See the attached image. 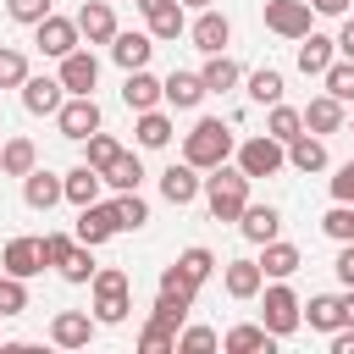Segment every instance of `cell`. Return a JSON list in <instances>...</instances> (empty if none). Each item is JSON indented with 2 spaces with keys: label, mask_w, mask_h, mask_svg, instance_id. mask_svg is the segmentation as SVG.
<instances>
[{
  "label": "cell",
  "mask_w": 354,
  "mask_h": 354,
  "mask_svg": "<svg viewBox=\"0 0 354 354\" xmlns=\"http://www.w3.org/2000/svg\"><path fill=\"white\" fill-rule=\"evenodd\" d=\"M304 266V254L293 249V243H282V238H271V243H260V271L277 282V277H293Z\"/></svg>",
  "instance_id": "f546056e"
},
{
  "label": "cell",
  "mask_w": 354,
  "mask_h": 354,
  "mask_svg": "<svg viewBox=\"0 0 354 354\" xmlns=\"http://www.w3.org/2000/svg\"><path fill=\"white\" fill-rule=\"evenodd\" d=\"M332 44H337V55H348V61H354V17H343V28H337V39H332Z\"/></svg>",
  "instance_id": "db71d44e"
},
{
  "label": "cell",
  "mask_w": 354,
  "mask_h": 354,
  "mask_svg": "<svg viewBox=\"0 0 354 354\" xmlns=\"http://www.w3.org/2000/svg\"><path fill=\"white\" fill-rule=\"evenodd\" d=\"M100 177H105V188L127 194V188H138V183H144V160H138L133 149H122V155H116V160H111V166H105Z\"/></svg>",
  "instance_id": "836d02e7"
},
{
  "label": "cell",
  "mask_w": 354,
  "mask_h": 354,
  "mask_svg": "<svg viewBox=\"0 0 354 354\" xmlns=\"http://www.w3.org/2000/svg\"><path fill=\"white\" fill-rule=\"evenodd\" d=\"M138 354H177V332H166V326H144L138 332Z\"/></svg>",
  "instance_id": "c3c4849f"
},
{
  "label": "cell",
  "mask_w": 354,
  "mask_h": 354,
  "mask_svg": "<svg viewBox=\"0 0 354 354\" xmlns=\"http://www.w3.org/2000/svg\"><path fill=\"white\" fill-rule=\"evenodd\" d=\"M100 188H105V177H100L88 160H77V166L61 177V199H66V205H94V199H100Z\"/></svg>",
  "instance_id": "d4e9b609"
},
{
  "label": "cell",
  "mask_w": 354,
  "mask_h": 354,
  "mask_svg": "<svg viewBox=\"0 0 354 354\" xmlns=\"http://www.w3.org/2000/svg\"><path fill=\"white\" fill-rule=\"evenodd\" d=\"M243 83H249V100H254V105H277V100H282V72H277V66H254Z\"/></svg>",
  "instance_id": "8d00e7d4"
},
{
  "label": "cell",
  "mask_w": 354,
  "mask_h": 354,
  "mask_svg": "<svg viewBox=\"0 0 354 354\" xmlns=\"http://www.w3.org/2000/svg\"><path fill=\"white\" fill-rule=\"evenodd\" d=\"M61 100H66L61 77H33V72L22 77V111H28V116H55Z\"/></svg>",
  "instance_id": "9a60e30c"
},
{
  "label": "cell",
  "mask_w": 354,
  "mask_h": 354,
  "mask_svg": "<svg viewBox=\"0 0 354 354\" xmlns=\"http://www.w3.org/2000/svg\"><path fill=\"white\" fill-rule=\"evenodd\" d=\"M72 243H77L72 232H44V238H39V249H44V266L55 271V266H61V260L72 254Z\"/></svg>",
  "instance_id": "681fc988"
},
{
  "label": "cell",
  "mask_w": 354,
  "mask_h": 354,
  "mask_svg": "<svg viewBox=\"0 0 354 354\" xmlns=\"http://www.w3.org/2000/svg\"><path fill=\"white\" fill-rule=\"evenodd\" d=\"M199 100H205V83H199V72H166L160 77V105H171V111H199Z\"/></svg>",
  "instance_id": "5bb4252c"
},
{
  "label": "cell",
  "mask_w": 354,
  "mask_h": 354,
  "mask_svg": "<svg viewBox=\"0 0 354 354\" xmlns=\"http://www.w3.org/2000/svg\"><path fill=\"white\" fill-rule=\"evenodd\" d=\"M122 227H116V210H111V199H94V205H77V221H72V238L77 243H88V249H100V243H111Z\"/></svg>",
  "instance_id": "8992f818"
},
{
  "label": "cell",
  "mask_w": 354,
  "mask_h": 354,
  "mask_svg": "<svg viewBox=\"0 0 354 354\" xmlns=\"http://www.w3.org/2000/svg\"><path fill=\"white\" fill-rule=\"evenodd\" d=\"M177 266H183V271H188V277H194V282H199V288H205V282H210V277H216V254H210V249H205V243H188V249H183V254H177Z\"/></svg>",
  "instance_id": "b9f144b4"
},
{
  "label": "cell",
  "mask_w": 354,
  "mask_h": 354,
  "mask_svg": "<svg viewBox=\"0 0 354 354\" xmlns=\"http://www.w3.org/2000/svg\"><path fill=\"white\" fill-rule=\"evenodd\" d=\"M321 83H326V94H332V100L354 105V61H348V55H337V61L321 72Z\"/></svg>",
  "instance_id": "74e56055"
},
{
  "label": "cell",
  "mask_w": 354,
  "mask_h": 354,
  "mask_svg": "<svg viewBox=\"0 0 354 354\" xmlns=\"http://www.w3.org/2000/svg\"><path fill=\"white\" fill-rule=\"evenodd\" d=\"M199 194H205V205H210L216 221H238L243 205H249V177L232 160H221V166H210V177L199 183Z\"/></svg>",
  "instance_id": "3957f363"
},
{
  "label": "cell",
  "mask_w": 354,
  "mask_h": 354,
  "mask_svg": "<svg viewBox=\"0 0 354 354\" xmlns=\"http://www.w3.org/2000/svg\"><path fill=\"white\" fill-rule=\"evenodd\" d=\"M332 199H337V205H354V160H343V166L332 171Z\"/></svg>",
  "instance_id": "816d5d0a"
},
{
  "label": "cell",
  "mask_w": 354,
  "mask_h": 354,
  "mask_svg": "<svg viewBox=\"0 0 354 354\" xmlns=\"http://www.w3.org/2000/svg\"><path fill=\"white\" fill-rule=\"evenodd\" d=\"M332 271H337V282H343V288H354V243H343V249H337Z\"/></svg>",
  "instance_id": "f5cc1de1"
},
{
  "label": "cell",
  "mask_w": 354,
  "mask_h": 354,
  "mask_svg": "<svg viewBox=\"0 0 354 354\" xmlns=\"http://www.w3.org/2000/svg\"><path fill=\"white\" fill-rule=\"evenodd\" d=\"M337 304H343V326H354V288H343V293H337Z\"/></svg>",
  "instance_id": "9f6ffc18"
},
{
  "label": "cell",
  "mask_w": 354,
  "mask_h": 354,
  "mask_svg": "<svg viewBox=\"0 0 354 354\" xmlns=\"http://www.w3.org/2000/svg\"><path fill=\"white\" fill-rule=\"evenodd\" d=\"M310 11H321V17H348V0H304Z\"/></svg>",
  "instance_id": "11a10c76"
},
{
  "label": "cell",
  "mask_w": 354,
  "mask_h": 354,
  "mask_svg": "<svg viewBox=\"0 0 354 354\" xmlns=\"http://www.w3.org/2000/svg\"><path fill=\"white\" fill-rule=\"evenodd\" d=\"M232 166L254 183V177H277L282 166H288V144H277L271 133H254V138H243V144H232Z\"/></svg>",
  "instance_id": "5b68a950"
},
{
  "label": "cell",
  "mask_w": 354,
  "mask_h": 354,
  "mask_svg": "<svg viewBox=\"0 0 354 354\" xmlns=\"http://www.w3.org/2000/svg\"><path fill=\"white\" fill-rule=\"evenodd\" d=\"M116 155H122V144H116V138H111V133H100V127H94V133H88V138H83V160H88V166H94V171H105V166H111V160H116Z\"/></svg>",
  "instance_id": "60d3db41"
},
{
  "label": "cell",
  "mask_w": 354,
  "mask_h": 354,
  "mask_svg": "<svg viewBox=\"0 0 354 354\" xmlns=\"http://www.w3.org/2000/svg\"><path fill=\"white\" fill-rule=\"evenodd\" d=\"M55 277H61V282H77V288H83V282L94 277V249H88V243H72V254H66V260L55 266Z\"/></svg>",
  "instance_id": "f35d334b"
},
{
  "label": "cell",
  "mask_w": 354,
  "mask_h": 354,
  "mask_svg": "<svg viewBox=\"0 0 354 354\" xmlns=\"http://www.w3.org/2000/svg\"><path fill=\"white\" fill-rule=\"evenodd\" d=\"M221 288H227V299H254V293L266 288V271H260V260H249V254L227 260V266H221Z\"/></svg>",
  "instance_id": "e0dca14e"
},
{
  "label": "cell",
  "mask_w": 354,
  "mask_h": 354,
  "mask_svg": "<svg viewBox=\"0 0 354 354\" xmlns=\"http://www.w3.org/2000/svg\"><path fill=\"white\" fill-rule=\"evenodd\" d=\"M266 28H271L277 39H304V33L315 28V11H310L304 0H266Z\"/></svg>",
  "instance_id": "9c48e42d"
},
{
  "label": "cell",
  "mask_w": 354,
  "mask_h": 354,
  "mask_svg": "<svg viewBox=\"0 0 354 354\" xmlns=\"http://www.w3.org/2000/svg\"><path fill=\"white\" fill-rule=\"evenodd\" d=\"M22 310H28V282L11 277V271H0V321H11Z\"/></svg>",
  "instance_id": "7bdbcfd3"
},
{
  "label": "cell",
  "mask_w": 354,
  "mask_h": 354,
  "mask_svg": "<svg viewBox=\"0 0 354 354\" xmlns=\"http://www.w3.org/2000/svg\"><path fill=\"white\" fill-rule=\"evenodd\" d=\"M288 166H293V171H326V138H321V133L288 138Z\"/></svg>",
  "instance_id": "83f0119b"
},
{
  "label": "cell",
  "mask_w": 354,
  "mask_h": 354,
  "mask_svg": "<svg viewBox=\"0 0 354 354\" xmlns=\"http://www.w3.org/2000/svg\"><path fill=\"white\" fill-rule=\"evenodd\" d=\"M55 127H61V138L83 144V138L100 127V105H94V94H66L61 111H55Z\"/></svg>",
  "instance_id": "ba28073f"
},
{
  "label": "cell",
  "mask_w": 354,
  "mask_h": 354,
  "mask_svg": "<svg viewBox=\"0 0 354 354\" xmlns=\"http://www.w3.org/2000/svg\"><path fill=\"white\" fill-rule=\"evenodd\" d=\"M210 348H221L210 326H177V354H210Z\"/></svg>",
  "instance_id": "bcb514c9"
},
{
  "label": "cell",
  "mask_w": 354,
  "mask_h": 354,
  "mask_svg": "<svg viewBox=\"0 0 354 354\" xmlns=\"http://www.w3.org/2000/svg\"><path fill=\"white\" fill-rule=\"evenodd\" d=\"M0 271H11V277H39L44 271V249H39V238H11L6 249H0Z\"/></svg>",
  "instance_id": "ac0fdd59"
},
{
  "label": "cell",
  "mask_w": 354,
  "mask_h": 354,
  "mask_svg": "<svg viewBox=\"0 0 354 354\" xmlns=\"http://www.w3.org/2000/svg\"><path fill=\"white\" fill-rule=\"evenodd\" d=\"M22 77H28V55L17 44H0V88H22Z\"/></svg>",
  "instance_id": "7dc6e473"
},
{
  "label": "cell",
  "mask_w": 354,
  "mask_h": 354,
  "mask_svg": "<svg viewBox=\"0 0 354 354\" xmlns=\"http://www.w3.org/2000/svg\"><path fill=\"white\" fill-rule=\"evenodd\" d=\"M293 44H299V55H293V61H299V72H304V77H321V72L337 61V44H332L326 33H315V28H310L304 39H293Z\"/></svg>",
  "instance_id": "d6986e66"
},
{
  "label": "cell",
  "mask_w": 354,
  "mask_h": 354,
  "mask_svg": "<svg viewBox=\"0 0 354 354\" xmlns=\"http://www.w3.org/2000/svg\"><path fill=\"white\" fill-rule=\"evenodd\" d=\"M6 17L33 28V22H44V17H50V0H6Z\"/></svg>",
  "instance_id": "f907efd6"
},
{
  "label": "cell",
  "mask_w": 354,
  "mask_h": 354,
  "mask_svg": "<svg viewBox=\"0 0 354 354\" xmlns=\"http://www.w3.org/2000/svg\"><path fill=\"white\" fill-rule=\"evenodd\" d=\"M321 232L337 238V243H354V205H337V199H332V210L321 216Z\"/></svg>",
  "instance_id": "f6af8a7d"
},
{
  "label": "cell",
  "mask_w": 354,
  "mask_h": 354,
  "mask_svg": "<svg viewBox=\"0 0 354 354\" xmlns=\"http://www.w3.org/2000/svg\"><path fill=\"white\" fill-rule=\"evenodd\" d=\"M188 39H194V50H205V55L227 50V44H232V22H227V11L205 6V11H199V17L188 22Z\"/></svg>",
  "instance_id": "8fae6325"
},
{
  "label": "cell",
  "mask_w": 354,
  "mask_h": 354,
  "mask_svg": "<svg viewBox=\"0 0 354 354\" xmlns=\"http://www.w3.org/2000/svg\"><path fill=\"white\" fill-rule=\"evenodd\" d=\"M232 227H238L249 243H271V238L282 232V210H277V205H243V216H238Z\"/></svg>",
  "instance_id": "44dd1931"
},
{
  "label": "cell",
  "mask_w": 354,
  "mask_h": 354,
  "mask_svg": "<svg viewBox=\"0 0 354 354\" xmlns=\"http://www.w3.org/2000/svg\"><path fill=\"white\" fill-rule=\"evenodd\" d=\"M33 166H39L33 138H6V144H0V171H6V177H28Z\"/></svg>",
  "instance_id": "e575fe53"
},
{
  "label": "cell",
  "mask_w": 354,
  "mask_h": 354,
  "mask_svg": "<svg viewBox=\"0 0 354 354\" xmlns=\"http://www.w3.org/2000/svg\"><path fill=\"white\" fill-rule=\"evenodd\" d=\"M111 210H116V227H122V232H144V227H149V199H144L138 188L116 194V199H111Z\"/></svg>",
  "instance_id": "4dcf8cb0"
},
{
  "label": "cell",
  "mask_w": 354,
  "mask_h": 354,
  "mask_svg": "<svg viewBox=\"0 0 354 354\" xmlns=\"http://www.w3.org/2000/svg\"><path fill=\"white\" fill-rule=\"evenodd\" d=\"M133 6H138L144 17H155V11H160V6H171V0H133Z\"/></svg>",
  "instance_id": "6f0895ef"
},
{
  "label": "cell",
  "mask_w": 354,
  "mask_h": 354,
  "mask_svg": "<svg viewBox=\"0 0 354 354\" xmlns=\"http://www.w3.org/2000/svg\"><path fill=\"white\" fill-rule=\"evenodd\" d=\"M205 6H216V0H183V11H205Z\"/></svg>",
  "instance_id": "680465c9"
},
{
  "label": "cell",
  "mask_w": 354,
  "mask_h": 354,
  "mask_svg": "<svg viewBox=\"0 0 354 354\" xmlns=\"http://www.w3.org/2000/svg\"><path fill=\"white\" fill-rule=\"evenodd\" d=\"M199 166H188V160H171L166 171H160V199L166 205H194L199 199Z\"/></svg>",
  "instance_id": "2e32d148"
},
{
  "label": "cell",
  "mask_w": 354,
  "mask_h": 354,
  "mask_svg": "<svg viewBox=\"0 0 354 354\" xmlns=\"http://www.w3.org/2000/svg\"><path fill=\"white\" fill-rule=\"evenodd\" d=\"M149 321H155V326H166V332H177V326L188 321V304H183V299H171V293H155Z\"/></svg>",
  "instance_id": "ee69618b"
},
{
  "label": "cell",
  "mask_w": 354,
  "mask_h": 354,
  "mask_svg": "<svg viewBox=\"0 0 354 354\" xmlns=\"http://www.w3.org/2000/svg\"><path fill=\"white\" fill-rule=\"evenodd\" d=\"M133 133H138V149H166L177 127H171V116H166V111L155 105V111H138V122H133Z\"/></svg>",
  "instance_id": "f1b7e54d"
},
{
  "label": "cell",
  "mask_w": 354,
  "mask_h": 354,
  "mask_svg": "<svg viewBox=\"0 0 354 354\" xmlns=\"http://www.w3.org/2000/svg\"><path fill=\"white\" fill-rule=\"evenodd\" d=\"M299 116H304V133H321V138H326V133H343V122H348L343 100H332V94H315Z\"/></svg>",
  "instance_id": "ffe728a7"
},
{
  "label": "cell",
  "mask_w": 354,
  "mask_h": 354,
  "mask_svg": "<svg viewBox=\"0 0 354 354\" xmlns=\"http://www.w3.org/2000/svg\"><path fill=\"white\" fill-rule=\"evenodd\" d=\"M122 100H127L133 116H138V111H155V105H160V77H155L149 66L127 72V77H122Z\"/></svg>",
  "instance_id": "cb8c5ba5"
},
{
  "label": "cell",
  "mask_w": 354,
  "mask_h": 354,
  "mask_svg": "<svg viewBox=\"0 0 354 354\" xmlns=\"http://www.w3.org/2000/svg\"><path fill=\"white\" fill-rule=\"evenodd\" d=\"M232 127L227 122H216V116H199L188 133H183V160L188 166H199V171H210V166H221V160H232Z\"/></svg>",
  "instance_id": "7a4b0ae2"
},
{
  "label": "cell",
  "mask_w": 354,
  "mask_h": 354,
  "mask_svg": "<svg viewBox=\"0 0 354 354\" xmlns=\"http://www.w3.org/2000/svg\"><path fill=\"white\" fill-rule=\"evenodd\" d=\"M72 22H77L83 44H111V39H116V11H111V0H83Z\"/></svg>",
  "instance_id": "4fadbf2b"
},
{
  "label": "cell",
  "mask_w": 354,
  "mask_h": 354,
  "mask_svg": "<svg viewBox=\"0 0 354 354\" xmlns=\"http://www.w3.org/2000/svg\"><path fill=\"white\" fill-rule=\"evenodd\" d=\"M266 133H271L277 144H288V138H299V133H304V116H299L293 105H282V100H277V105H266Z\"/></svg>",
  "instance_id": "d590c367"
},
{
  "label": "cell",
  "mask_w": 354,
  "mask_h": 354,
  "mask_svg": "<svg viewBox=\"0 0 354 354\" xmlns=\"http://www.w3.org/2000/svg\"><path fill=\"white\" fill-rule=\"evenodd\" d=\"M88 310H94V321L100 326H122L127 321V310H133V282H127V271L122 266H94V277H88Z\"/></svg>",
  "instance_id": "6da1fadb"
},
{
  "label": "cell",
  "mask_w": 354,
  "mask_h": 354,
  "mask_svg": "<svg viewBox=\"0 0 354 354\" xmlns=\"http://www.w3.org/2000/svg\"><path fill=\"white\" fill-rule=\"evenodd\" d=\"M33 44H39V55H50V61H61V55H72L77 44H83V33H77V22L72 17H44V22H33Z\"/></svg>",
  "instance_id": "52a82bcc"
},
{
  "label": "cell",
  "mask_w": 354,
  "mask_h": 354,
  "mask_svg": "<svg viewBox=\"0 0 354 354\" xmlns=\"http://www.w3.org/2000/svg\"><path fill=\"white\" fill-rule=\"evenodd\" d=\"M0 144H6V138H0Z\"/></svg>",
  "instance_id": "94428289"
},
{
  "label": "cell",
  "mask_w": 354,
  "mask_h": 354,
  "mask_svg": "<svg viewBox=\"0 0 354 354\" xmlns=\"http://www.w3.org/2000/svg\"><path fill=\"white\" fill-rule=\"evenodd\" d=\"M254 299H260V326H266L271 337H293V332L304 326V304H299V293L288 288V277H277V282L260 288Z\"/></svg>",
  "instance_id": "277c9868"
},
{
  "label": "cell",
  "mask_w": 354,
  "mask_h": 354,
  "mask_svg": "<svg viewBox=\"0 0 354 354\" xmlns=\"http://www.w3.org/2000/svg\"><path fill=\"white\" fill-rule=\"evenodd\" d=\"M94 326H100V321H94L88 310H55V315H50V343H55V348H88V343H94Z\"/></svg>",
  "instance_id": "30bf717a"
},
{
  "label": "cell",
  "mask_w": 354,
  "mask_h": 354,
  "mask_svg": "<svg viewBox=\"0 0 354 354\" xmlns=\"http://www.w3.org/2000/svg\"><path fill=\"white\" fill-rule=\"evenodd\" d=\"M277 348V337L260 326V321H243V326H232L227 337H221V354H271Z\"/></svg>",
  "instance_id": "4316f807"
},
{
  "label": "cell",
  "mask_w": 354,
  "mask_h": 354,
  "mask_svg": "<svg viewBox=\"0 0 354 354\" xmlns=\"http://www.w3.org/2000/svg\"><path fill=\"white\" fill-rule=\"evenodd\" d=\"M155 293H171V299H183V304L194 310V299H199V282H194V277H188V271L171 260V266L160 271V288H155Z\"/></svg>",
  "instance_id": "ab89813d"
},
{
  "label": "cell",
  "mask_w": 354,
  "mask_h": 354,
  "mask_svg": "<svg viewBox=\"0 0 354 354\" xmlns=\"http://www.w3.org/2000/svg\"><path fill=\"white\" fill-rule=\"evenodd\" d=\"M149 22V39L155 44H166V39H183L188 33V11H183V0H171V6H160L155 17H144Z\"/></svg>",
  "instance_id": "d6a6232c"
},
{
  "label": "cell",
  "mask_w": 354,
  "mask_h": 354,
  "mask_svg": "<svg viewBox=\"0 0 354 354\" xmlns=\"http://www.w3.org/2000/svg\"><path fill=\"white\" fill-rule=\"evenodd\" d=\"M22 205H28V210H55V205H61V177L44 171V166H33V171L22 177Z\"/></svg>",
  "instance_id": "484cf974"
},
{
  "label": "cell",
  "mask_w": 354,
  "mask_h": 354,
  "mask_svg": "<svg viewBox=\"0 0 354 354\" xmlns=\"http://www.w3.org/2000/svg\"><path fill=\"white\" fill-rule=\"evenodd\" d=\"M149 55H155V39H149V33H122V28H116V39H111V61H116L122 72L149 66Z\"/></svg>",
  "instance_id": "7402d4cb"
},
{
  "label": "cell",
  "mask_w": 354,
  "mask_h": 354,
  "mask_svg": "<svg viewBox=\"0 0 354 354\" xmlns=\"http://www.w3.org/2000/svg\"><path fill=\"white\" fill-rule=\"evenodd\" d=\"M61 88L66 94H94V83H100V61H94V50H72V55H61Z\"/></svg>",
  "instance_id": "7c38bea8"
},
{
  "label": "cell",
  "mask_w": 354,
  "mask_h": 354,
  "mask_svg": "<svg viewBox=\"0 0 354 354\" xmlns=\"http://www.w3.org/2000/svg\"><path fill=\"white\" fill-rule=\"evenodd\" d=\"M343 127H348V133H354V122H343Z\"/></svg>",
  "instance_id": "91938a15"
},
{
  "label": "cell",
  "mask_w": 354,
  "mask_h": 354,
  "mask_svg": "<svg viewBox=\"0 0 354 354\" xmlns=\"http://www.w3.org/2000/svg\"><path fill=\"white\" fill-rule=\"evenodd\" d=\"M199 83H205V94H227V88H238V83H243V66H238L227 50H216V55H205Z\"/></svg>",
  "instance_id": "603a6c76"
},
{
  "label": "cell",
  "mask_w": 354,
  "mask_h": 354,
  "mask_svg": "<svg viewBox=\"0 0 354 354\" xmlns=\"http://www.w3.org/2000/svg\"><path fill=\"white\" fill-rule=\"evenodd\" d=\"M304 326H310V332H337V326H343V304H337V293H310V304H304Z\"/></svg>",
  "instance_id": "1f68e13d"
}]
</instances>
